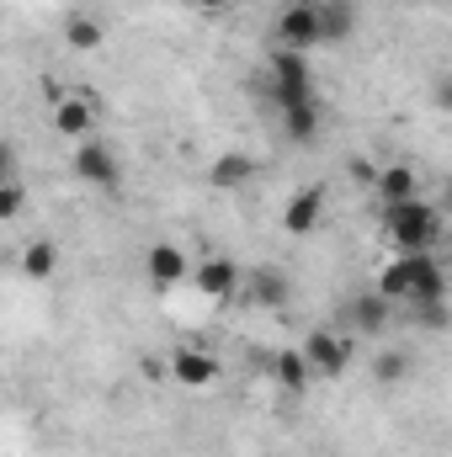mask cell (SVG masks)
<instances>
[{
	"label": "cell",
	"instance_id": "obj_20",
	"mask_svg": "<svg viewBox=\"0 0 452 457\" xmlns=\"http://www.w3.org/2000/svg\"><path fill=\"white\" fill-rule=\"evenodd\" d=\"M351 27H356V5L351 0H325V43L351 37Z\"/></svg>",
	"mask_w": 452,
	"mask_h": 457
},
{
	"label": "cell",
	"instance_id": "obj_15",
	"mask_svg": "<svg viewBox=\"0 0 452 457\" xmlns=\"http://www.w3.org/2000/svg\"><path fill=\"white\" fill-rule=\"evenodd\" d=\"M272 378H277V388H288V394H304V388L314 383V367H309L304 345H298V351H272Z\"/></svg>",
	"mask_w": 452,
	"mask_h": 457
},
{
	"label": "cell",
	"instance_id": "obj_19",
	"mask_svg": "<svg viewBox=\"0 0 452 457\" xmlns=\"http://www.w3.org/2000/svg\"><path fill=\"white\" fill-rule=\"evenodd\" d=\"M282 133H288L293 144H314V138H320V102H309V107H282Z\"/></svg>",
	"mask_w": 452,
	"mask_h": 457
},
{
	"label": "cell",
	"instance_id": "obj_6",
	"mask_svg": "<svg viewBox=\"0 0 452 457\" xmlns=\"http://www.w3.org/2000/svg\"><path fill=\"white\" fill-rule=\"evenodd\" d=\"M54 133L59 138H75V144L96 138V96L91 91H64L54 102Z\"/></svg>",
	"mask_w": 452,
	"mask_h": 457
},
{
	"label": "cell",
	"instance_id": "obj_7",
	"mask_svg": "<svg viewBox=\"0 0 452 457\" xmlns=\"http://www.w3.org/2000/svg\"><path fill=\"white\" fill-rule=\"evenodd\" d=\"M245 298H250V309H288L293 282H288L282 266H250L245 271Z\"/></svg>",
	"mask_w": 452,
	"mask_h": 457
},
{
	"label": "cell",
	"instance_id": "obj_24",
	"mask_svg": "<svg viewBox=\"0 0 452 457\" xmlns=\"http://www.w3.org/2000/svg\"><path fill=\"white\" fill-rule=\"evenodd\" d=\"M437 107H448V112H452V80H442V86H437Z\"/></svg>",
	"mask_w": 452,
	"mask_h": 457
},
{
	"label": "cell",
	"instance_id": "obj_14",
	"mask_svg": "<svg viewBox=\"0 0 452 457\" xmlns=\"http://www.w3.org/2000/svg\"><path fill=\"white\" fill-rule=\"evenodd\" d=\"M325 219V187H304L293 203H288V213H282V228L288 234H314Z\"/></svg>",
	"mask_w": 452,
	"mask_h": 457
},
{
	"label": "cell",
	"instance_id": "obj_9",
	"mask_svg": "<svg viewBox=\"0 0 452 457\" xmlns=\"http://www.w3.org/2000/svg\"><path fill=\"white\" fill-rule=\"evenodd\" d=\"M192 282H197V293H203V298H213V303H229V298L245 287V271H239L229 255H208V261L192 271Z\"/></svg>",
	"mask_w": 452,
	"mask_h": 457
},
{
	"label": "cell",
	"instance_id": "obj_22",
	"mask_svg": "<svg viewBox=\"0 0 452 457\" xmlns=\"http://www.w3.org/2000/svg\"><path fill=\"white\" fill-rule=\"evenodd\" d=\"M405 372H410V361H405L399 351H389V356H378V361H372V378H378V383H399Z\"/></svg>",
	"mask_w": 452,
	"mask_h": 457
},
{
	"label": "cell",
	"instance_id": "obj_4",
	"mask_svg": "<svg viewBox=\"0 0 452 457\" xmlns=\"http://www.w3.org/2000/svg\"><path fill=\"white\" fill-rule=\"evenodd\" d=\"M325 43V5L320 0H298L277 16V48H293V54H309Z\"/></svg>",
	"mask_w": 452,
	"mask_h": 457
},
{
	"label": "cell",
	"instance_id": "obj_13",
	"mask_svg": "<svg viewBox=\"0 0 452 457\" xmlns=\"http://www.w3.org/2000/svg\"><path fill=\"white\" fill-rule=\"evenodd\" d=\"M255 154H239V149H229L219 154L213 165H208V187H219V192H239V187H250L255 181Z\"/></svg>",
	"mask_w": 452,
	"mask_h": 457
},
{
	"label": "cell",
	"instance_id": "obj_16",
	"mask_svg": "<svg viewBox=\"0 0 452 457\" xmlns=\"http://www.w3.org/2000/svg\"><path fill=\"white\" fill-rule=\"evenodd\" d=\"M346 320H351V330L372 336V330H383V325H389V298L372 287V293H362V298H351V303H346Z\"/></svg>",
	"mask_w": 452,
	"mask_h": 457
},
{
	"label": "cell",
	"instance_id": "obj_2",
	"mask_svg": "<svg viewBox=\"0 0 452 457\" xmlns=\"http://www.w3.org/2000/svg\"><path fill=\"white\" fill-rule=\"evenodd\" d=\"M383 234H389V245L399 255H421V250H431L442 239V208L426 203V197L394 203V208H383Z\"/></svg>",
	"mask_w": 452,
	"mask_h": 457
},
{
	"label": "cell",
	"instance_id": "obj_8",
	"mask_svg": "<svg viewBox=\"0 0 452 457\" xmlns=\"http://www.w3.org/2000/svg\"><path fill=\"white\" fill-rule=\"evenodd\" d=\"M171 383H181V388H213L219 383V356L203 351V345L171 351Z\"/></svg>",
	"mask_w": 452,
	"mask_h": 457
},
{
	"label": "cell",
	"instance_id": "obj_12",
	"mask_svg": "<svg viewBox=\"0 0 452 457\" xmlns=\"http://www.w3.org/2000/svg\"><path fill=\"white\" fill-rule=\"evenodd\" d=\"M372 192H378V208L415 203V197H421V176H415L410 165H383V170H378V181H372Z\"/></svg>",
	"mask_w": 452,
	"mask_h": 457
},
{
	"label": "cell",
	"instance_id": "obj_18",
	"mask_svg": "<svg viewBox=\"0 0 452 457\" xmlns=\"http://www.w3.org/2000/svg\"><path fill=\"white\" fill-rule=\"evenodd\" d=\"M21 271H27L32 282H48V277L59 271V245H54V239H32V245L21 250Z\"/></svg>",
	"mask_w": 452,
	"mask_h": 457
},
{
	"label": "cell",
	"instance_id": "obj_25",
	"mask_svg": "<svg viewBox=\"0 0 452 457\" xmlns=\"http://www.w3.org/2000/svg\"><path fill=\"white\" fill-rule=\"evenodd\" d=\"M448 197H452V192H448Z\"/></svg>",
	"mask_w": 452,
	"mask_h": 457
},
{
	"label": "cell",
	"instance_id": "obj_11",
	"mask_svg": "<svg viewBox=\"0 0 452 457\" xmlns=\"http://www.w3.org/2000/svg\"><path fill=\"white\" fill-rule=\"evenodd\" d=\"M144 271H149V282H155V287H176V282H187V277H192V261H187V250H181V245L160 239V245H149V250H144Z\"/></svg>",
	"mask_w": 452,
	"mask_h": 457
},
{
	"label": "cell",
	"instance_id": "obj_10",
	"mask_svg": "<svg viewBox=\"0 0 452 457\" xmlns=\"http://www.w3.org/2000/svg\"><path fill=\"white\" fill-rule=\"evenodd\" d=\"M304 356H309V367H314L320 378H340V372L351 367V345H346V336H336V330H309V336H304Z\"/></svg>",
	"mask_w": 452,
	"mask_h": 457
},
{
	"label": "cell",
	"instance_id": "obj_21",
	"mask_svg": "<svg viewBox=\"0 0 452 457\" xmlns=\"http://www.w3.org/2000/svg\"><path fill=\"white\" fill-rule=\"evenodd\" d=\"M21 203H27V192H21V181H16V165H11V154H5V192H0V219H16V213H21Z\"/></svg>",
	"mask_w": 452,
	"mask_h": 457
},
{
	"label": "cell",
	"instance_id": "obj_1",
	"mask_svg": "<svg viewBox=\"0 0 452 457\" xmlns=\"http://www.w3.org/2000/svg\"><path fill=\"white\" fill-rule=\"evenodd\" d=\"M378 293H383L389 303L426 309V303H442V298H448V271H442V261H437L431 250H421V255H399V261L383 266Z\"/></svg>",
	"mask_w": 452,
	"mask_h": 457
},
{
	"label": "cell",
	"instance_id": "obj_17",
	"mask_svg": "<svg viewBox=\"0 0 452 457\" xmlns=\"http://www.w3.org/2000/svg\"><path fill=\"white\" fill-rule=\"evenodd\" d=\"M102 21L96 16H86V11H75V16H64V43L75 48V54H96L102 48Z\"/></svg>",
	"mask_w": 452,
	"mask_h": 457
},
{
	"label": "cell",
	"instance_id": "obj_23",
	"mask_svg": "<svg viewBox=\"0 0 452 457\" xmlns=\"http://www.w3.org/2000/svg\"><path fill=\"white\" fill-rule=\"evenodd\" d=\"M192 5H197V11H208V16H219V11H229V5H234V0H192Z\"/></svg>",
	"mask_w": 452,
	"mask_h": 457
},
{
	"label": "cell",
	"instance_id": "obj_3",
	"mask_svg": "<svg viewBox=\"0 0 452 457\" xmlns=\"http://www.w3.org/2000/svg\"><path fill=\"white\" fill-rule=\"evenodd\" d=\"M272 102H277V112L282 107H309V102H320L314 96V75H309V59L304 54H293V48H272Z\"/></svg>",
	"mask_w": 452,
	"mask_h": 457
},
{
	"label": "cell",
	"instance_id": "obj_5",
	"mask_svg": "<svg viewBox=\"0 0 452 457\" xmlns=\"http://www.w3.org/2000/svg\"><path fill=\"white\" fill-rule=\"evenodd\" d=\"M70 165H75V176H80L86 187H96V192H117V187H122V160H117L102 138L75 144V160H70Z\"/></svg>",
	"mask_w": 452,
	"mask_h": 457
}]
</instances>
